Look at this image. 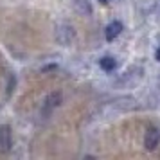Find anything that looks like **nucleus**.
Instances as JSON below:
<instances>
[{"label":"nucleus","instance_id":"1","mask_svg":"<svg viewBox=\"0 0 160 160\" xmlns=\"http://www.w3.org/2000/svg\"><path fill=\"white\" fill-rule=\"evenodd\" d=\"M142 76H144V68L142 67H131V68H128L126 72L117 79V87H121V88H130V87H135L138 81L142 79Z\"/></svg>","mask_w":160,"mask_h":160},{"label":"nucleus","instance_id":"2","mask_svg":"<svg viewBox=\"0 0 160 160\" xmlns=\"http://www.w3.org/2000/svg\"><path fill=\"white\" fill-rule=\"evenodd\" d=\"M54 38L61 47H68L76 40V31L70 23H58L54 27Z\"/></svg>","mask_w":160,"mask_h":160},{"label":"nucleus","instance_id":"3","mask_svg":"<svg viewBox=\"0 0 160 160\" xmlns=\"http://www.w3.org/2000/svg\"><path fill=\"white\" fill-rule=\"evenodd\" d=\"M59 102H61V94L59 92H52L45 97V101L42 102V110H40V113L47 119V117L51 115L54 110L59 106Z\"/></svg>","mask_w":160,"mask_h":160},{"label":"nucleus","instance_id":"4","mask_svg":"<svg viewBox=\"0 0 160 160\" xmlns=\"http://www.w3.org/2000/svg\"><path fill=\"white\" fill-rule=\"evenodd\" d=\"M158 144H160V130H158V128H155V126L148 128V131H146V135H144L146 149L153 151V149H157V146H158Z\"/></svg>","mask_w":160,"mask_h":160},{"label":"nucleus","instance_id":"5","mask_svg":"<svg viewBox=\"0 0 160 160\" xmlns=\"http://www.w3.org/2000/svg\"><path fill=\"white\" fill-rule=\"evenodd\" d=\"M13 146V137L9 126H0V153H9Z\"/></svg>","mask_w":160,"mask_h":160},{"label":"nucleus","instance_id":"6","mask_svg":"<svg viewBox=\"0 0 160 160\" xmlns=\"http://www.w3.org/2000/svg\"><path fill=\"white\" fill-rule=\"evenodd\" d=\"M121 31H122V23L119 22V20L112 22L108 27H106V32H104V34H106V40H108V42H113V40L121 34Z\"/></svg>","mask_w":160,"mask_h":160},{"label":"nucleus","instance_id":"7","mask_svg":"<svg viewBox=\"0 0 160 160\" xmlns=\"http://www.w3.org/2000/svg\"><path fill=\"white\" fill-rule=\"evenodd\" d=\"M99 67H101L104 72H113L117 68V61H115V58H112V56H104V58L99 59Z\"/></svg>","mask_w":160,"mask_h":160},{"label":"nucleus","instance_id":"8","mask_svg":"<svg viewBox=\"0 0 160 160\" xmlns=\"http://www.w3.org/2000/svg\"><path fill=\"white\" fill-rule=\"evenodd\" d=\"M74 8L79 15H92V6L88 0H74Z\"/></svg>","mask_w":160,"mask_h":160},{"label":"nucleus","instance_id":"9","mask_svg":"<svg viewBox=\"0 0 160 160\" xmlns=\"http://www.w3.org/2000/svg\"><path fill=\"white\" fill-rule=\"evenodd\" d=\"M155 58H157V61H160V49L157 52H155Z\"/></svg>","mask_w":160,"mask_h":160},{"label":"nucleus","instance_id":"10","mask_svg":"<svg viewBox=\"0 0 160 160\" xmlns=\"http://www.w3.org/2000/svg\"><path fill=\"white\" fill-rule=\"evenodd\" d=\"M106 2H108V0H102V4H106Z\"/></svg>","mask_w":160,"mask_h":160}]
</instances>
